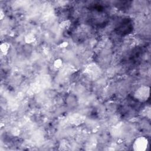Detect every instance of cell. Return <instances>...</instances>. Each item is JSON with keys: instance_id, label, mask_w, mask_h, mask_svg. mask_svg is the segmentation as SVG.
<instances>
[{"instance_id": "cell-1", "label": "cell", "mask_w": 151, "mask_h": 151, "mask_svg": "<svg viewBox=\"0 0 151 151\" xmlns=\"http://www.w3.org/2000/svg\"><path fill=\"white\" fill-rule=\"evenodd\" d=\"M147 145V139L144 137H140L136 140L133 147L136 150H144L146 149Z\"/></svg>"}, {"instance_id": "cell-2", "label": "cell", "mask_w": 151, "mask_h": 151, "mask_svg": "<svg viewBox=\"0 0 151 151\" xmlns=\"http://www.w3.org/2000/svg\"><path fill=\"white\" fill-rule=\"evenodd\" d=\"M149 88L147 87H140L136 91V98L137 97L138 100L140 101L147 100V97H149Z\"/></svg>"}]
</instances>
